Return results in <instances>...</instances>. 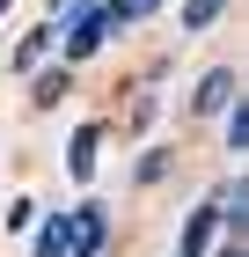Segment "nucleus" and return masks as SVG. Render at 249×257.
Returning <instances> with one entry per match:
<instances>
[{"label":"nucleus","instance_id":"1a4fd4ad","mask_svg":"<svg viewBox=\"0 0 249 257\" xmlns=\"http://www.w3.org/2000/svg\"><path fill=\"white\" fill-rule=\"evenodd\" d=\"M220 8H227V0H191V8H183V30H212Z\"/></svg>","mask_w":249,"mask_h":257},{"label":"nucleus","instance_id":"6e6552de","mask_svg":"<svg viewBox=\"0 0 249 257\" xmlns=\"http://www.w3.org/2000/svg\"><path fill=\"white\" fill-rule=\"evenodd\" d=\"M227 147H234V155L249 147V96H242V103H227Z\"/></svg>","mask_w":249,"mask_h":257},{"label":"nucleus","instance_id":"39448f33","mask_svg":"<svg viewBox=\"0 0 249 257\" xmlns=\"http://www.w3.org/2000/svg\"><path fill=\"white\" fill-rule=\"evenodd\" d=\"M205 242H212V206H198L191 228H183V257H205Z\"/></svg>","mask_w":249,"mask_h":257},{"label":"nucleus","instance_id":"9d476101","mask_svg":"<svg viewBox=\"0 0 249 257\" xmlns=\"http://www.w3.org/2000/svg\"><path fill=\"white\" fill-rule=\"evenodd\" d=\"M220 257H249V250H242V242H220Z\"/></svg>","mask_w":249,"mask_h":257},{"label":"nucleus","instance_id":"20e7f679","mask_svg":"<svg viewBox=\"0 0 249 257\" xmlns=\"http://www.w3.org/2000/svg\"><path fill=\"white\" fill-rule=\"evenodd\" d=\"M234 103V74L220 66V74H205V88H198V110H227Z\"/></svg>","mask_w":249,"mask_h":257},{"label":"nucleus","instance_id":"0eeeda50","mask_svg":"<svg viewBox=\"0 0 249 257\" xmlns=\"http://www.w3.org/2000/svg\"><path fill=\"white\" fill-rule=\"evenodd\" d=\"M37 257H66V213H52L37 228Z\"/></svg>","mask_w":249,"mask_h":257},{"label":"nucleus","instance_id":"7ed1b4c3","mask_svg":"<svg viewBox=\"0 0 249 257\" xmlns=\"http://www.w3.org/2000/svg\"><path fill=\"white\" fill-rule=\"evenodd\" d=\"M96 140H103L96 125H81V133H74V147H66V162H74V177H81V184L96 177Z\"/></svg>","mask_w":249,"mask_h":257},{"label":"nucleus","instance_id":"9b49d317","mask_svg":"<svg viewBox=\"0 0 249 257\" xmlns=\"http://www.w3.org/2000/svg\"><path fill=\"white\" fill-rule=\"evenodd\" d=\"M0 15H8V0H0Z\"/></svg>","mask_w":249,"mask_h":257},{"label":"nucleus","instance_id":"f03ea898","mask_svg":"<svg viewBox=\"0 0 249 257\" xmlns=\"http://www.w3.org/2000/svg\"><path fill=\"white\" fill-rule=\"evenodd\" d=\"M103 235H110L103 206H74L66 213V257H103Z\"/></svg>","mask_w":249,"mask_h":257},{"label":"nucleus","instance_id":"f257e3e1","mask_svg":"<svg viewBox=\"0 0 249 257\" xmlns=\"http://www.w3.org/2000/svg\"><path fill=\"white\" fill-rule=\"evenodd\" d=\"M103 37H110V15H103V8H66V15H59V44H66V59L103 52Z\"/></svg>","mask_w":249,"mask_h":257},{"label":"nucleus","instance_id":"423d86ee","mask_svg":"<svg viewBox=\"0 0 249 257\" xmlns=\"http://www.w3.org/2000/svg\"><path fill=\"white\" fill-rule=\"evenodd\" d=\"M161 0H103V15H110V30H125V22H139V15H154Z\"/></svg>","mask_w":249,"mask_h":257}]
</instances>
